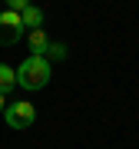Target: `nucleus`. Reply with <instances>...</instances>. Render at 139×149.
<instances>
[{"label": "nucleus", "instance_id": "obj_1", "mask_svg": "<svg viewBox=\"0 0 139 149\" xmlns=\"http://www.w3.org/2000/svg\"><path fill=\"white\" fill-rule=\"evenodd\" d=\"M50 83V60L47 56H27L17 70V86H23V90H43V86Z\"/></svg>", "mask_w": 139, "mask_h": 149}, {"label": "nucleus", "instance_id": "obj_2", "mask_svg": "<svg viewBox=\"0 0 139 149\" xmlns=\"http://www.w3.org/2000/svg\"><path fill=\"white\" fill-rule=\"evenodd\" d=\"M23 37H27V27H23L20 13L17 10H3L0 13V47H17Z\"/></svg>", "mask_w": 139, "mask_h": 149}, {"label": "nucleus", "instance_id": "obj_3", "mask_svg": "<svg viewBox=\"0 0 139 149\" xmlns=\"http://www.w3.org/2000/svg\"><path fill=\"white\" fill-rule=\"evenodd\" d=\"M3 119H7L10 129H30L33 119H37V109H33V103H27V100H17V103H7Z\"/></svg>", "mask_w": 139, "mask_h": 149}, {"label": "nucleus", "instance_id": "obj_4", "mask_svg": "<svg viewBox=\"0 0 139 149\" xmlns=\"http://www.w3.org/2000/svg\"><path fill=\"white\" fill-rule=\"evenodd\" d=\"M27 43H30V53H33V56H47L50 37L43 33V27H37V30H27Z\"/></svg>", "mask_w": 139, "mask_h": 149}, {"label": "nucleus", "instance_id": "obj_5", "mask_svg": "<svg viewBox=\"0 0 139 149\" xmlns=\"http://www.w3.org/2000/svg\"><path fill=\"white\" fill-rule=\"evenodd\" d=\"M20 20H23L27 30H37V27H43V10H40L37 3H30L27 10H20Z\"/></svg>", "mask_w": 139, "mask_h": 149}, {"label": "nucleus", "instance_id": "obj_6", "mask_svg": "<svg viewBox=\"0 0 139 149\" xmlns=\"http://www.w3.org/2000/svg\"><path fill=\"white\" fill-rule=\"evenodd\" d=\"M0 90H3V93L17 90V70H10L7 63H0Z\"/></svg>", "mask_w": 139, "mask_h": 149}, {"label": "nucleus", "instance_id": "obj_7", "mask_svg": "<svg viewBox=\"0 0 139 149\" xmlns=\"http://www.w3.org/2000/svg\"><path fill=\"white\" fill-rule=\"evenodd\" d=\"M47 60H66V47L63 43H50L47 47Z\"/></svg>", "mask_w": 139, "mask_h": 149}, {"label": "nucleus", "instance_id": "obj_8", "mask_svg": "<svg viewBox=\"0 0 139 149\" xmlns=\"http://www.w3.org/2000/svg\"><path fill=\"white\" fill-rule=\"evenodd\" d=\"M3 3H7V10H17V13H20V10H27L33 0H3Z\"/></svg>", "mask_w": 139, "mask_h": 149}, {"label": "nucleus", "instance_id": "obj_9", "mask_svg": "<svg viewBox=\"0 0 139 149\" xmlns=\"http://www.w3.org/2000/svg\"><path fill=\"white\" fill-rule=\"evenodd\" d=\"M3 109H7V93L0 90V113H3Z\"/></svg>", "mask_w": 139, "mask_h": 149}]
</instances>
